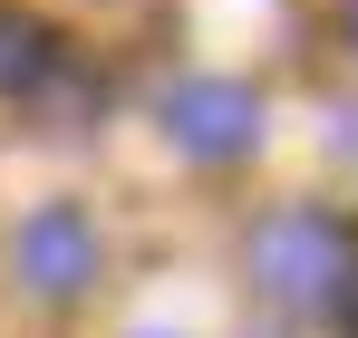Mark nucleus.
<instances>
[{"instance_id": "obj_1", "label": "nucleus", "mask_w": 358, "mask_h": 338, "mask_svg": "<svg viewBox=\"0 0 358 338\" xmlns=\"http://www.w3.org/2000/svg\"><path fill=\"white\" fill-rule=\"evenodd\" d=\"M165 135L194 165H242L262 145V97L242 78H184V87H165Z\"/></svg>"}, {"instance_id": "obj_2", "label": "nucleus", "mask_w": 358, "mask_h": 338, "mask_svg": "<svg viewBox=\"0 0 358 338\" xmlns=\"http://www.w3.org/2000/svg\"><path fill=\"white\" fill-rule=\"evenodd\" d=\"M339 261H349V232L329 213H271V223H252V281L271 300H329Z\"/></svg>"}, {"instance_id": "obj_3", "label": "nucleus", "mask_w": 358, "mask_h": 338, "mask_svg": "<svg viewBox=\"0 0 358 338\" xmlns=\"http://www.w3.org/2000/svg\"><path fill=\"white\" fill-rule=\"evenodd\" d=\"M10 271L39 290V300H78V290L97 281V223L78 203H39L29 223L10 232Z\"/></svg>"}, {"instance_id": "obj_4", "label": "nucleus", "mask_w": 358, "mask_h": 338, "mask_svg": "<svg viewBox=\"0 0 358 338\" xmlns=\"http://www.w3.org/2000/svg\"><path fill=\"white\" fill-rule=\"evenodd\" d=\"M39 78H49V29H39L29 10H10V0H0V97L39 87Z\"/></svg>"}, {"instance_id": "obj_5", "label": "nucleus", "mask_w": 358, "mask_h": 338, "mask_svg": "<svg viewBox=\"0 0 358 338\" xmlns=\"http://www.w3.org/2000/svg\"><path fill=\"white\" fill-rule=\"evenodd\" d=\"M339 338H358V271H339Z\"/></svg>"}, {"instance_id": "obj_6", "label": "nucleus", "mask_w": 358, "mask_h": 338, "mask_svg": "<svg viewBox=\"0 0 358 338\" xmlns=\"http://www.w3.org/2000/svg\"><path fill=\"white\" fill-rule=\"evenodd\" d=\"M339 135H349V155H358V116H349V126H339Z\"/></svg>"}, {"instance_id": "obj_7", "label": "nucleus", "mask_w": 358, "mask_h": 338, "mask_svg": "<svg viewBox=\"0 0 358 338\" xmlns=\"http://www.w3.org/2000/svg\"><path fill=\"white\" fill-rule=\"evenodd\" d=\"M349 49H358V0H349Z\"/></svg>"}]
</instances>
